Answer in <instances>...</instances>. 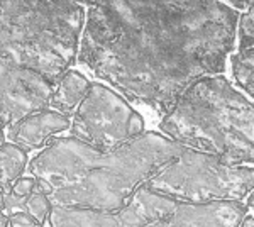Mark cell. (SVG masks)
I'll return each mask as SVG.
<instances>
[{
    "label": "cell",
    "instance_id": "1",
    "mask_svg": "<svg viewBox=\"0 0 254 227\" xmlns=\"http://www.w3.org/2000/svg\"><path fill=\"white\" fill-rule=\"evenodd\" d=\"M239 17L222 0H95L76 60L165 117L193 81L227 73Z\"/></svg>",
    "mask_w": 254,
    "mask_h": 227
},
{
    "label": "cell",
    "instance_id": "2",
    "mask_svg": "<svg viewBox=\"0 0 254 227\" xmlns=\"http://www.w3.org/2000/svg\"><path fill=\"white\" fill-rule=\"evenodd\" d=\"M185 151L161 133H142L114 150L55 138L27 163L51 205L119 210L154 173Z\"/></svg>",
    "mask_w": 254,
    "mask_h": 227
},
{
    "label": "cell",
    "instance_id": "3",
    "mask_svg": "<svg viewBox=\"0 0 254 227\" xmlns=\"http://www.w3.org/2000/svg\"><path fill=\"white\" fill-rule=\"evenodd\" d=\"M159 133L231 164L254 166V100L225 73L193 81L161 119Z\"/></svg>",
    "mask_w": 254,
    "mask_h": 227
},
{
    "label": "cell",
    "instance_id": "4",
    "mask_svg": "<svg viewBox=\"0 0 254 227\" xmlns=\"http://www.w3.org/2000/svg\"><path fill=\"white\" fill-rule=\"evenodd\" d=\"M83 26L76 0H0V58L56 83L78 56Z\"/></svg>",
    "mask_w": 254,
    "mask_h": 227
},
{
    "label": "cell",
    "instance_id": "5",
    "mask_svg": "<svg viewBox=\"0 0 254 227\" xmlns=\"http://www.w3.org/2000/svg\"><path fill=\"white\" fill-rule=\"evenodd\" d=\"M146 185L178 204L244 202L254 190V166L231 164L217 156L185 148Z\"/></svg>",
    "mask_w": 254,
    "mask_h": 227
},
{
    "label": "cell",
    "instance_id": "6",
    "mask_svg": "<svg viewBox=\"0 0 254 227\" xmlns=\"http://www.w3.org/2000/svg\"><path fill=\"white\" fill-rule=\"evenodd\" d=\"M144 133V119L121 93L104 83H92L71 115L69 136L95 146L114 150Z\"/></svg>",
    "mask_w": 254,
    "mask_h": 227
},
{
    "label": "cell",
    "instance_id": "7",
    "mask_svg": "<svg viewBox=\"0 0 254 227\" xmlns=\"http://www.w3.org/2000/svg\"><path fill=\"white\" fill-rule=\"evenodd\" d=\"M55 83L38 72L0 58V122L10 127L26 115L48 109Z\"/></svg>",
    "mask_w": 254,
    "mask_h": 227
},
{
    "label": "cell",
    "instance_id": "8",
    "mask_svg": "<svg viewBox=\"0 0 254 227\" xmlns=\"http://www.w3.org/2000/svg\"><path fill=\"white\" fill-rule=\"evenodd\" d=\"M147 219L141 205L129 199L119 210H100L88 207H58L53 205L46 227H142Z\"/></svg>",
    "mask_w": 254,
    "mask_h": 227
},
{
    "label": "cell",
    "instance_id": "9",
    "mask_svg": "<svg viewBox=\"0 0 254 227\" xmlns=\"http://www.w3.org/2000/svg\"><path fill=\"white\" fill-rule=\"evenodd\" d=\"M246 214L244 202L237 200L178 204L163 219V224L165 227H241Z\"/></svg>",
    "mask_w": 254,
    "mask_h": 227
},
{
    "label": "cell",
    "instance_id": "10",
    "mask_svg": "<svg viewBox=\"0 0 254 227\" xmlns=\"http://www.w3.org/2000/svg\"><path fill=\"white\" fill-rule=\"evenodd\" d=\"M71 117L56 112L53 109H43L26 115L5 129V141L22 148L24 151H41L58 134L69 129Z\"/></svg>",
    "mask_w": 254,
    "mask_h": 227
},
{
    "label": "cell",
    "instance_id": "11",
    "mask_svg": "<svg viewBox=\"0 0 254 227\" xmlns=\"http://www.w3.org/2000/svg\"><path fill=\"white\" fill-rule=\"evenodd\" d=\"M90 85L92 83L87 80L85 75H81L76 70H68L53 86V93L48 107L66 115V117H71L75 114L76 107L81 104V100L87 95Z\"/></svg>",
    "mask_w": 254,
    "mask_h": 227
},
{
    "label": "cell",
    "instance_id": "12",
    "mask_svg": "<svg viewBox=\"0 0 254 227\" xmlns=\"http://www.w3.org/2000/svg\"><path fill=\"white\" fill-rule=\"evenodd\" d=\"M27 151L9 141L0 144V190L9 192L14 181L27 170Z\"/></svg>",
    "mask_w": 254,
    "mask_h": 227
},
{
    "label": "cell",
    "instance_id": "13",
    "mask_svg": "<svg viewBox=\"0 0 254 227\" xmlns=\"http://www.w3.org/2000/svg\"><path fill=\"white\" fill-rule=\"evenodd\" d=\"M227 72H231L232 83L254 100V44L232 53Z\"/></svg>",
    "mask_w": 254,
    "mask_h": 227
},
{
    "label": "cell",
    "instance_id": "14",
    "mask_svg": "<svg viewBox=\"0 0 254 227\" xmlns=\"http://www.w3.org/2000/svg\"><path fill=\"white\" fill-rule=\"evenodd\" d=\"M254 44V0L241 10L239 24H237V49H244Z\"/></svg>",
    "mask_w": 254,
    "mask_h": 227
},
{
    "label": "cell",
    "instance_id": "15",
    "mask_svg": "<svg viewBox=\"0 0 254 227\" xmlns=\"http://www.w3.org/2000/svg\"><path fill=\"white\" fill-rule=\"evenodd\" d=\"M51 202H49L46 193H43L41 190L36 188V192H32L29 197H27L26 204H24V210H26L29 216L34 219L39 224H46L48 216L51 212Z\"/></svg>",
    "mask_w": 254,
    "mask_h": 227
},
{
    "label": "cell",
    "instance_id": "16",
    "mask_svg": "<svg viewBox=\"0 0 254 227\" xmlns=\"http://www.w3.org/2000/svg\"><path fill=\"white\" fill-rule=\"evenodd\" d=\"M0 227H46V224L36 222L26 210L5 214L3 209H0Z\"/></svg>",
    "mask_w": 254,
    "mask_h": 227
},
{
    "label": "cell",
    "instance_id": "17",
    "mask_svg": "<svg viewBox=\"0 0 254 227\" xmlns=\"http://www.w3.org/2000/svg\"><path fill=\"white\" fill-rule=\"evenodd\" d=\"M222 2L229 3V5L234 7V9H237V10H244L251 0H222Z\"/></svg>",
    "mask_w": 254,
    "mask_h": 227
},
{
    "label": "cell",
    "instance_id": "18",
    "mask_svg": "<svg viewBox=\"0 0 254 227\" xmlns=\"http://www.w3.org/2000/svg\"><path fill=\"white\" fill-rule=\"evenodd\" d=\"M244 205H246V210H248L249 216H253V217H254V190H253L251 193H249L248 197H246Z\"/></svg>",
    "mask_w": 254,
    "mask_h": 227
},
{
    "label": "cell",
    "instance_id": "19",
    "mask_svg": "<svg viewBox=\"0 0 254 227\" xmlns=\"http://www.w3.org/2000/svg\"><path fill=\"white\" fill-rule=\"evenodd\" d=\"M241 227H254V217L249 216V214H246V217L243 219V224Z\"/></svg>",
    "mask_w": 254,
    "mask_h": 227
},
{
    "label": "cell",
    "instance_id": "20",
    "mask_svg": "<svg viewBox=\"0 0 254 227\" xmlns=\"http://www.w3.org/2000/svg\"><path fill=\"white\" fill-rule=\"evenodd\" d=\"M3 143H5V127L0 122V144H3Z\"/></svg>",
    "mask_w": 254,
    "mask_h": 227
},
{
    "label": "cell",
    "instance_id": "21",
    "mask_svg": "<svg viewBox=\"0 0 254 227\" xmlns=\"http://www.w3.org/2000/svg\"><path fill=\"white\" fill-rule=\"evenodd\" d=\"M78 3H81V5H90L92 7L93 3H95V0H76Z\"/></svg>",
    "mask_w": 254,
    "mask_h": 227
},
{
    "label": "cell",
    "instance_id": "22",
    "mask_svg": "<svg viewBox=\"0 0 254 227\" xmlns=\"http://www.w3.org/2000/svg\"><path fill=\"white\" fill-rule=\"evenodd\" d=\"M142 227H165V224H163V221H158V222H153V224H147Z\"/></svg>",
    "mask_w": 254,
    "mask_h": 227
},
{
    "label": "cell",
    "instance_id": "23",
    "mask_svg": "<svg viewBox=\"0 0 254 227\" xmlns=\"http://www.w3.org/2000/svg\"><path fill=\"white\" fill-rule=\"evenodd\" d=\"M3 197H5V192L0 190V209H3Z\"/></svg>",
    "mask_w": 254,
    "mask_h": 227
}]
</instances>
